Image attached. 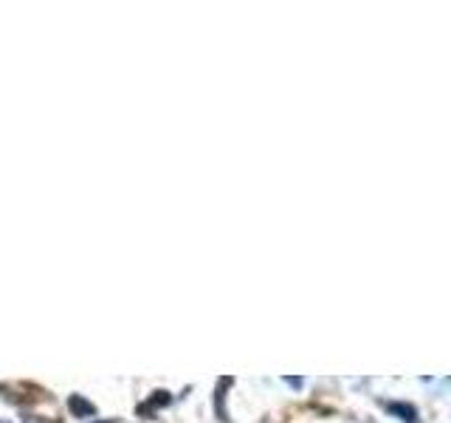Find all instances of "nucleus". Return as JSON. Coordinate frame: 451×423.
Returning a JSON list of instances; mask_svg holds the SVG:
<instances>
[{
	"label": "nucleus",
	"mask_w": 451,
	"mask_h": 423,
	"mask_svg": "<svg viewBox=\"0 0 451 423\" xmlns=\"http://www.w3.org/2000/svg\"><path fill=\"white\" fill-rule=\"evenodd\" d=\"M99 423H102V420H99Z\"/></svg>",
	"instance_id": "4"
},
{
	"label": "nucleus",
	"mask_w": 451,
	"mask_h": 423,
	"mask_svg": "<svg viewBox=\"0 0 451 423\" xmlns=\"http://www.w3.org/2000/svg\"><path fill=\"white\" fill-rule=\"evenodd\" d=\"M68 409L74 412V415H79V418L96 412V407H93L90 401H85V398H79V395H70V398H68Z\"/></svg>",
	"instance_id": "1"
},
{
	"label": "nucleus",
	"mask_w": 451,
	"mask_h": 423,
	"mask_svg": "<svg viewBox=\"0 0 451 423\" xmlns=\"http://www.w3.org/2000/svg\"><path fill=\"white\" fill-rule=\"evenodd\" d=\"M170 401H172V395H170V392H164V389H158L147 404H141V407H138V412H153V409H158V407H167Z\"/></svg>",
	"instance_id": "2"
},
{
	"label": "nucleus",
	"mask_w": 451,
	"mask_h": 423,
	"mask_svg": "<svg viewBox=\"0 0 451 423\" xmlns=\"http://www.w3.org/2000/svg\"><path fill=\"white\" fill-rule=\"evenodd\" d=\"M26 423H40V420H31V418H29V420H26Z\"/></svg>",
	"instance_id": "3"
}]
</instances>
